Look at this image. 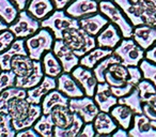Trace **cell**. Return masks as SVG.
Segmentation results:
<instances>
[{"label": "cell", "mask_w": 156, "mask_h": 137, "mask_svg": "<svg viewBox=\"0 0 156 137\" xmlns=\"http://www.w3.org/2000/svg\"><path fill=\"white\" fill-rule=\"evenodd\" d=\"M16 131L12 123V118L9 114L0 111V137H14Z\"/></svg>", "instance_id": "37"}, {"label": "cell", "mask_w": 156, "mask_h": 137, "mask_svg": "<svg viewBox=\"0 0 156 137\" xmlns=\"http://www.w3.org/2000/svg\"><path fill=\"white\" fill-rule=\"evenodd\" d=\"M42 65H43L44 74L51 77H58L63 72L62 65L59 59L56 57L52 50H48L42 57Z\"/></svg>", "instance_id": "29"}, {"label": "cell", "mask_w": 156, "mask_h": 137, "mask_svg": "<svg viewBox=\"0 0 156 137\" xmlns=\"http://www.w3.org/2000/svg\"><path fill=\"white\" fill-rule=\"evenodd\" d=\"M71 74L76 79V81L79 84V86L83 88L86 96L93 98L96 90V86L98 84V79L93 73V70L79 64L76 67H74Z\"/></svg>", "instance_id": "10"}, {"label": "cell", "mask_w": 156, "mask_h": 137, "mask_svg": "<svg viewBox=\"0 0 156 137\" xmlns=\"http://www.w3.org/2000/svg\"><path fill=\"white\" fill-rule=\"evenodd\" d=\"M111 135H112L113 137H127V136H129V135H128V130H125V128H121V126H120V128H117V130H115Z\"/></svg>", "instance_id": "49"}, {"label": "cell", "mask_w": 156, "mask_h": 137, "mask_svg": "<svg viewBox=\"0 0 156 137\" xmlns=\"http://www.w3.org/2000/svg\"><path fill=\"white\" fill-rule=\"evenodd\" d=\"M50 116L55 126L58 128H67L73 122L74 113H72L69 106H57L50 111Z\"/></svg>", "instance_id": "30"}, {"label": "cell", "mask_w": 156, "mask_h": 137, "mask_svg": "<svg viewBox=\"0 0 156 137\" xmlns=\"http://www.w3.org/2000/svg\"><path fill=\"white\" fill-rule=\"evenodd\" d=\"M35 60L31 59L28 55H17L11 61V70L16 76L24 77L33 71Z\"/></svg>", "instance_id": "28"}, {"label": "cell", "mask_w": 156, "mask_h": 137, "mask_svg": "<svg viewBox=\"0 0 156 137\" xmlns=\"http://www.w3.org/2000/svg\"><path fill=\"white\" fill-rule=\"evenodd\" d=\"M69 98L60 92L58 89L49 91L42 100V111L43 114H50V111L57 106H69Z\"/></svg>", "instance_id": "24"}, {"label": "cell", "mask_w": 156, "mask_h": 137, "mask_svg": "<svg viewBox=\"0 0 156 137\" xmlns=\"http://www.w3.org/2000/svg\"><path fill=\"white\" fill-rule=\"evenodd\" d=\"M118 103L128 106L134 111V114H143V109H142L143 103L140 98V93H139V90L137 87H135L127 96L118 99Z\"/></svg>", "instance_id": "33"}, {"label": "cell", "mask_w": 156, "mask_h": 137, "mask_svg": "<svg viewBox=\"0 0 156 137\" xmlns=\"http://www.w3.org/2000/svg\"><path fill=\"white\" fill-rule=\"evenodd\" d=\"M45 76L43 70V65H42L41 60H35L34 62V67H33V71L29 75L24 77L16 76V81L15 86L18 88H22V89L28 90L30 88L35 87L37 85H39L42 81L43 77Z\"/></svg>", "instance_id": "21"}, {"label": "cell", "mask_w": 156, "mask_h": 137, "mask_svg": "<svg viewBox=\"0 0 156 137\" xmlns=\"http://www.w3.org/2000/svg\"><path fill=\"white\" fill-rule=\"evenodd\" d=\"M121 62L119 57H117L115 54L110 55V56L106 57L103 60H101L95 67H93V73L95 75L96 79H98V83H105V72L107 71L109 67H110L112 63Z\"/></svg>", "instance_id": "36"}, {"label": "cell", "mask_w": 156, "mask_h": 137, "mask_svg": "<svg viewBox=\"0 0 156 137\" xmlns=\"http://www.w3.org/2000/svg\"><path fill=\"white\" fill-rule=\"evenodd\" d=\"M13 1L16 5V7L18 8L20 11H22V10H26L27 5H28V2H29V0H13Z\"/></svg>", "instance_id": "50"}, {"label": "cell", "mask_w": 156, "mask_h": 137, "mask_svg": "<svg viewBox=\"0 0 156 137\" xmlns=\"http://www.w3.org/2000/svg\"><path fill=\"white\" fill-rule=\"evenodd\" d=\"M16 39H27L41 29V20L33 17L27 10L20 11L16 20L9 26Z\"/></svg>", "instance_id": "7"}, {"label": "cell", "mask_w": 156, "mask_h": 137, "mask_svg": "<svg viewBox=\"0 0 156 137\" xmlns=\"http://www.w3.org/2000/svg\"><path fill=\"white\" fill-rule=\"evenodd\" d=\"M55 37L47 28H42L37 33L25 39L28 56L33 60H42L46 52L52 49Z\"/></svg>", "instance_id": "5"}, {"label": "cell", "mask_w": 156, "mask_h": 137, "mask_svg": "<svg viewBox=\"0 0 156 137\" xmlns=\"http://www.w3.org/2000/svg\"><path fill=\"white\" fill-rule=\"evenodd\" d=\"M93 125L95 128L96 136H107L111 135L118 128V123L111 117L109 113L100 111L95 119L93 120Z\"/></svg>", "instance_id": "22"}, {"label": "cell", "mask_w": 156, "mask_h": 137, "mask_svg": "<svg viewBox=\"0 0 156 137\" xmlns=\"http://www.w3.org/2000/svg\"><path fill=\"white\" fill-rule=\"evenodd\" d=\"M128 73H129V79L128 83L134 85L136 87L138 85V83L143 78L142 72H141L140 67H127Z\"/></svg>", "instance_id": "42"}, {"label": "cell", "mask_w": 156, "mask_h": 137, "mask_svg": "<svg viewBox=\"0 0 156 137\" xmlns=\"http://www.w3.org/2000/svg\"><path fill=\"white\" fill-rule=\"evenodd\" d=\"M33 128L39 133L40 136L43 137H51L54 136L55 123L50 114H42V116L35 121L33 124Z\"/></svg>", "instance_id": "35"}, {"label": "cell", "mask_w": 156, "mask_h": 137, "mask_svg": "<svg viewBox=\"0 0 156 137\" xmlns=\"http://www.w3.org/2000/svg\"><path fill=\"white\" fill-rule=\"evenodd\" d=\"M17 55H28L25 39H16L8 49L0 52V69L1 71L11 70V61Z\"/></svg>", "instance_id": "20"}, {"label": "cell", "mask_w": 156, "mask_h": 137, "mask_svg": "<svg viewBox=\"0 0 156 137\" xmlns=\"http://www.w3.org/2000/svg\"><path fill=\"white\" fill-rule=\"evenodd\" d=\"M79 137H83V136H86V137H94L96 136V132H95V128H94V125H93V122H87L83 125L81 128L80 132L78 134Z\"/></svg>", "instance_id": "44"}, {"label": "cell", "mask_w": 156, "mask_h": 137, "mask_svg": "<svg viewBox=\"0 0 156 137\" xmlns=\"http://www.w3.org/2000/svg\"><path fill=\"white\" fill-rule=\"evenodd\" d=\"M42 28L51 31L55 39H62L63 33L69 29L79 28V20L69 16L65 10H55L50 15L41 20Z\"/></svg>", "instance_id": "4"}, {"label": "cell", "mask_w": 156, "mask_h": 137, "mask_svg": "<svg viewBox=\"0 0 156 137\" xmlns=\"http://www.w3.org/2000/svg\"><path fill=\"white\" fill-rule=\"evenodd\" d=\"M7 29H9V25H8L2 18L0 17V32L3 30H7Z\"/></svg>", "instance_id": "52"}, {"label": "cell", "mask_w": 156, "mask_h": 137, "mask_svg": "<svg viewBox=\"0 0 156 137\" xmlns=\"http://www.w3.org/2000/svg\"><path fill=\"white\" fill-rule=\"evenodd\" d=\"M129 73L127 67L121 62L112 63L105 72V81L110 87H120L128 83Z\"/></svg>", "instance_id": "18"}, {"label": "cell", "mask_w": 156, "mask_h": 137, "mask_svg": "<svg viewBox=\"0 0 156 137\" xmlns=\"http://www.w3.org/2000/svg\"><path fill=\"white\" fill-rule=\"evenodd\" d=\"M15 40V35L13 34V32L10 29L1 31L0 32V52L8 49Z\"/></svg>", "instance_id": "41"}, {"label": "cell", "mask_w": 156, "mask_h": 137, "mask_svg": "<svg viewBox=\"0 0 156 137\" xmlns=\"http://www.w3.org/2000/svg\"><path fill=\"white\" fill-rule=\"evenodd\" d=\"M64 10L69 16L77 20L100 12L98 0H72Z\"/></svg>", "instance_id": "11"}, {"label": "cell", "mask_w": 156, "mask_h": 137, "mask_svg": "<svg viewBox=\"0 0 156 137\" xmlns=\"http://www.w3.org/2000/svg\"><path fill=\"white\" fill-rule=\"evenodd\" d=\"M113 54V49L110 48H103L100 46H96L95 48H93L92 50H90L89 52H87L86 55H83V57H80V61L79 64L86 67L88 69L93 70V67L100 62L101 60H103L106 57L110 56Z\"/></svg>", "instance_id": "26"}, {"label": "cell", "mask_w": 156, "mask_h": 137, "mask_svg": "<svg viewBox=\"0 0 156 137\" xmlns=\"http://www.w3.org/2000/svg\"><path fill=\"white\" fill-rule=\"evenodd\" d=\"M54 89H57V78L45 75L39 85L27 90L26 99L33 104H41L44 96Z\"/></svg>", "instance_id": "15"}, {"label": "cell", "mask_w": 156, "mask_h": 137, "mask_svg": "<svg viewBox=\"0 0 156 137\" xmlns=\"http://www.w3.org/2000/svg\"><path fill=\"white\" fill-rule=\"evenodd\" d=\"M26 10L37 20H43L56 9L52 0H29Z\"/></svg>", "instance_id": "23"}, {"label": "cell", "mask_w": 156, "mask_h": 137, "mask_svg": "<svg viewBox=\"0 0 156 137\" xmlns=\"http://www.w3.org/2000/svg\"><path fill=\"white\" fill-rule=\"evenodd\" d=\"M100 12L109 20L111 24L119 28L123 38H132L134 26L128 20L120 7L112 0H101L98 2Z\"/></svg>", "instance_id": "3"}, {"label": "cell", "mask_w": 156, "mask_h": 137, "mask_svg": "<svg viewBox=\"0 0 156 137\" xmlns=\"http://www.w3.org/2000/svg\"><path fill=\"white\" fill-rule=\"evenodd\" d=\"M20 96H27V90L18 88L16 86L9 87L5 90H3L0 93V111L1 113L9 114V104L13 99L20 98Z\"/></svg>", "instance_id": "32"}, {"label": "cell", "mask_w": 156, "mask_h": 137, "mask_svg": "<svg viewBox=\"0 0 156 137\" xmlns=\"http://www.w3.org/2000/svg\"><path fill=\"white\" fill-rule=\"evenodd\" d=\"M0 72H1V69H0Z\"/></svg>", "instance_id": "53"}, {"label": "cell", "mask_w": 156, "mask_h": 137, "mask_svg": "<svg viewBox=\"0 0 156 137\" xmlns=\"http://www.w3.org/2000/svg\"><path fill=\"white\" fill-rule=\"evenodd\" d=\"M62 40L78 57H83L98 46L96 37L89 34L80 27L66 30Z\"/></svg>", "instance_id": "2"}, {"label": "cell", "mask_w": 156, "mask_h": 137, "mask_svg": "<svg viewBox=\"0 0 156 137\" xmlns=\"http://www.w3.org/2000/svg\"><path fill=\"white\" fill-rule=\"evenodd\" d=\"M72 0H52L55 5V9L57 10H64L69 5Z\"/></svg>", "instance_id": "48"}, {"label": "cell", "mask_w": 156, "mask_h": 137, "mask_svg": "<svg viewBox=\"0 0 156 137\" xmlns=\"http://www.w3.org/2000/svg\"><path fill=\"white\" fill-rule=\"evenodd\" d=\"M144 103H147L149 105L153 106L154 108H156V93L151 94V96H150L149 98L144 101Z\"/></svg>", "instance_id": "51"}, {"label": "cell", "mask_w": 156, "mask_h": 137, "mask_svg": "<svg viewBox=\"0 0 156 137\" xmlns=\"http://www.w3.org/2000/svg\"><path fill=\"white\" fill-rule=\"evenodd\" d=\"M16 75L12 70H5L0 72V93L9 87L15 86Z\"/></svg>", "instance_id": "40"}, {"label": "cell", "mask_w": 156, "mask_h": 137, "mask_svg": "<svg viewBox=\"0 0 156 137\" xmlns=\"http://www.w3.org/2000/svg\"><path fill=\"white\" fill-rule=\"evenodd\" d=\"M85 124V121L79 115L74 113L73 122L67 128H58L55 126L54 136L55 137H76L78 136L81 128Z\"/></svg>", "instance_id": "31"}, {"label": "cell", "mask_w": 156, "mask_h": 137, "mask_svg": "<svg viewBox=\"0 0 156 137\" xmlns=\"http://www.w3.org/2000/svg\"><path fill=\"white\" fill-rule=\"evenodd\" d=\"M42 105L30 103L26 98H15L9 104V115L15 131L30 128L42 116Z\"/></svg>", "instance_id": "1"}, {"label": "cell", "mask_w": 156, "mask_h": 137, "mask_svg": "<svg viewBox=\"0 0 156 137\" xmlns=\"http://www.w3.org/2000/svg\"><path fill=\"white\" fill-rule=\"evenodd\" d=\"M139 90V93H140V98L142 100V103H144V101L149 98L151 94L156 93V88L153 85V83H151L147 79L142 78L138 83V85L136 86Z\"/></svg>", "instance_id": "39"}, {"label": "cell", "mask_w": 156, "mask_h": 137, "mask_svg": "<svg viewBox=\"0 0 156 137\" xmlns=\"http://www.w3.org/2000/svg\"><path fill=\"white\" fill-rule=\"evenodd\" d=\"M69 108L71 109L72 113H75L80 116L85 121V123L93 122L98 114L101 111L94 99L88 96H83L81 98L69 99Z\"/></svg>", "instance_id": "8"}, {"label": "cell", "mask_w": 156, "mask_h": 137, "mask_svg": "<svg viewBox=\"0 0 156 137\" xmlns=\"http://www.w3.org/2000/svg\"><path fill=\"white\" fill-rule=\"evenodd\" d=\"M113 1L119 5L120 9L123 11V13L134 27L144 24V20L140 13V9L137 3H134L132 0H113Z\"/></svg>", "instance_id": "25"}, {"label": "cell", "mask_w": 156, "mask_h": 137, "mask_svg": "<svg viewBox=\"0 0 156 137\" xmlns=\"http://www.w3.org/2000/svg\"><path fill=\"white\" fill-rule=\"evenodd\" d=\"M57 89L69 99L86 96L83 88L76 81L71 73L62 72L57 77Z\"/></svg>", "instance_id": "12"}, {"label": "cell", "mask_w": 156, "mask_h": 137, "mask_svg": "<svg viewBox=\"0 0 156 137\" xmlns=\"http://www.w3.org/2000/svg\"><path fill=\"white\" fill-rule=\"evenodd\" d=\"M122 39H123V37H122L119 28L115 25L109 23L96 35V43L100 47L115 49L119 45Z\"/></svg>", "instance_id": "16"}, {"label": "cell", "mask_w": 156, "mask_h": 137, "mask_svg": "<svg viewBox=\"0 0 156 137\" xmlns=\"http://www.w3.org/2000/svg\"><path fill=\"white\" fill-rule=\"evenodd\" d=\"M93 99L100 110L105 113H109L110 109L118 104V98L112 93L110 86L106 81L98 84Z\"/></svg>", "instance_id": "13"}, {"label": "cell", "mask_w": 156, "mask_h": 137, "mask_svg": "<svg viewBox=\"0 0 156 137\" xmlns=\"http://www.w3.org/2000/svg\"><path fill=\"white\" fill-rule=\"evenodd\" d=\"M134 88H135L134 85L127 83L123 86H120V87H110V89H111V91H112V93L119 99V98H122V96H127Z\"/></svg>", "instance_id": "43"}, {"label": "cell", "mask_w": 156, "mask_h": 137, "mask_svg": "<svg viewBox=\"0 0 156 137\" xmlns=\"http://www.w3.org/2000/svg\"><path fill=\"white\" fill-rule=\"evenodd\" d=\"M20 14V10L13 0H0V17L8 25L13 24Z\"/></svg>", "instance_id": "34"}, {"label": "cell", "mask_w": 156, "mask_h": 137, "mask_svg": "<svg viewBox=\"0 0 156 137\" xmlns=\"http://www.w3.org/2000/svg\"><path fill=\"white\" fill-rule=\"evenodd\" d=\"M16 136L20 137H40L39 133L33 128V126L30 128H24V130H20L16 132Z\"/></svg>", "instance_id": "46"}, {"label": "cell", "mask_w": 156, "mask_h": 137, "mask_svg": "<svg viewBox=\"0 0 156 137\" xmlns=\"http://www.w3.org/2000/svg\"><path fill=\"white\" fill-rule=\"evenodd\" d=\"M143 114L151 120V122H156V108L149 105L147 103H143L142 105Z\"/></svg>", "instance_id": "45"}, {"label": "cell", "mask_w": 156, "mask_h": 137, "mask_svg": "<svg viewBox=\"0 0 156 137\" xmlns=\"http://www.w3.org/2000/svg\"><path fill=\"white\" fill-rule=\"evenodd\" d=\"M79 27L91 35H96L102 31L105 26L109 24V20L101 12L79 18Z\"/></svg>", "instance_id": "19"}, {"label": "cell", "mask_w": 156, "mask_h": 137, "mask_svg": "<svg viewBox=\"0 0 156 137\" xmlns=\"http://www.w3.org/2000/svg\"><path fill=\"white\" fill-rule=\"evenodd\" d=\"M145 59L156 63V44H154L152 47H150L147 50H145Z\"/></svg>", "instance_id": "47"}, {"label": "cell", "mask_w": 156, "mask_h": 137, "mask_svg": "<svg viewBox=\"0 0 156 137\" xmlns=\"http://www.w3.org/2000/svg\"><path fill=\"white\" fill-rule=\"evenodd\" d=\"M52 52L59 59L61 65H62L63 72L71 73L74 67L79 65L80 57H78L69 46L65 44L62 39H56L52 46Z\"/></svg>", "instance_id": "9"}, {"label": "cell", "mask_w": 156, "mask_h": 137, "mask_svg": "<svg viewBox=\"0 0 156 137\" xmlns=\"http://www.w3.org/2000/svg\"><path fill=\"white\" fill-rule=\"evenodd\" d=\"M139 67L142 72L143 78L153 83V85L156 88V63L152 62L147 59H143L139 64Z\"/></svg>", "instance_id": "38"}, {"label": "cell", "mask_w": 156, "mask_h": 137, "mask_svg": "<svg viewBox=\"0 0 156 137\" xmlns=\"http://www.w3.org/2000/svg\"><path fill=\"white\" fill-rule=\"evenodd\" d=\"M128 135L132 137H156V128L144 114H135Z\"/></svg>", "instance_id": "14"}, {"label": "cell", "mask_w": 156, "mask_h": 137, "mask_svg": "<svg viewBox=\"0 0 156 137\" xmlns=\"http://www.w3.org/2000/svg\"><path fill=\"white\" fill-rule=\"evenodd\" d=\"M109 114L115 120V122L119 124V126L125 128V130H128L130 128L133 118L135 115L134 111L129 107L123 104H119V103L110 109Z\"/></svg>", "instance_id": "27"}, {"label": "cell", "mask_w": 156, "mask_h": 137, "mask_svg": "<svg viewBox=\"0 0 156 137\" xmlns=\"http://www.w3.org/2000/svg\"><path fill=\"white\" fill-rule=\"evenodd\" d=\"M132 38L141 48L147 50L156 43V26L143 24L134 27Z\"/></svg>", "instance_id": "17"}, {"label": "cell", "mask_w": 156, "mask_h": 137, "mask_svg": "<svg viewBox=\"0 0 156 137\" xmlns=\"http://www.w3.org/2000/svg\"><path fill=\"white\" fill-rule=\"evenodd\" d=\"M113 54L119 57L121 63L125 67H139L140 62L145 58V50L133 38H123L113 49Z\"/></svg>", "instance_id": "6"}]
</instances>
